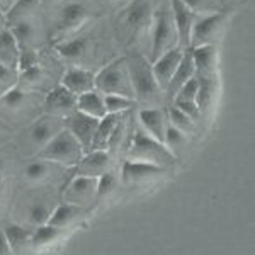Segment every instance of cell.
Masks as SVG:
<instances>
[{"instance_id":"6da1fadb","label":"cell","mask_w":255,"mask_h":255,"mask_svg":"<svg viewBox=\"0 0 255 255\" xmlns=\"http://www.w3.org/2000/svg\"><path fill=\"white\" fill-rule=\"evenodd\" d=\"M151 46H150V60H157L160 55H163L170 48L179 46L175 44L177 32L174 26V19H172L170 3L160 2L153 9V15H151Z\"/></svg>"},{"instance_id":"7a4b0ae2","label":"cell","mask_w":255,"mask_h":255,"mask_svg":"<svg viewBox=\"0 0 255 255\" xmlns=\"http://www.w3.org/2000/svg\"><path fill=\"white\" fill-rule=\"evenodd\" d=\"M82 157H84V150L80 143L67 128L60 129L39 151V158L67 167H75Z\"/></svg>"},{"instance_id":"3957f363","label":"cell","mask_w":255,"mask_h":255,"mask_svg":"<svg viewBox=\"0 0 255 255\" xmlns=\"http://www.w3.org/2000/svg\"><path fill=\"white\" fill-rule=\"evenodd\" d=\"M125 60H126L128 75H129L131 85H133L134 99L150 101V99L157 97L162 92V89L158 87L157 80H155L150 61L143 55H139V53L128 55Z\"/></svg>"},{"instance_id":"277c9868","label":"cell","mask_w":255,"mask_h":255,"mask_svg":"<svg viewBox=\"0 0 255 255\" xmlns=\"http://www.w3.org/2000/svg\"><path fill=\"white\" fill-rule=\"evenodd\" d=\"M129 160H139V162L153 163V165L163 167L174 163L177 160V155L172 153L165 146V143L158 141V139L151 138L145 131L138 129L133 134V141L129 146Z\"/></svg>"},{"instance_id":"5b68a950","label":"cell","mask_w":255,"mask_h":255,"mask_svg":"<svg viewBox=\"0 0 255 255\" xmlns=\"http://www.w3.org/2000/svg\"><path fill=\"white\" fill-rule=\"evenodd\" d=\"M94 89L97 92H101L102 96H106V94H118V96L134 99L133 85H131L129 75H128L126 60L118 58L111 61L109 65H106L96 75Z\"/></svg>"},{"instance_id":"8992f818","label":"cell","mask_w":255,"mask_h":255,"mask_svg":"<svg viewBox=\"0 0 255 255\" xmlns=\"http://www.w3.org/2000/svg\"><path fill=\"white\" fill-rule=\"evenodd\" d=\"M226 22V14L223 12H215L208 15H196L194 24L191 31V41L189 48L203 46V44H215L216 38L220 36Z\"/></svg>"},{"instance_id":"52a82bcc","label":"cell","mask_w":255,"mask_h":255,"mask_svg":"<svg viewBox=\"0 0 255 255\" xmlns=\"http://www.w3.org/2000/svg\"><path fill=\"white\" fill-rule=\"evenodd\" d=\"M153 15V3L151 0H133L126 7L121 17V27L129 36H138L145 32L151 24Z\"/></svg>"},{"instance_id":"ba28073f","label":"cell","mask_w":255,"mask_h":255,"mask_svg":"<svg viewBox=\"0 0 255 255\" xmlns=\"http://www.w3.org/2000/svg\"><path fill=\"white\" fill-rule=\"evenodd\" d=\"M97 125H99V119L87 116V114L80 113V111H77V109L72 111V113H68L67 129L77 138V141L80 143L84 153H87V151H90V148H92V141H94V136H96Z\"/></svg>"},{"instance_id":"9c48e42d","label":"cell","mask_w":255,"mask_h":255,"mask_svg":"<svg viewBox=\"0 0 255 255\" xmlns=\"http://www.w3.org/2000/svg\"><path fill=\"white\" fill-rule=\"evenodd\" d=\"M65 203H72L77 206H87L97 199V177L75 175L63 194Z\"/></svg>"},{"instance_id":"30bf717a","label":"cell","mask_w":255,"mask_h":255,"mask_svg":"<svg viewBox=\"0 0 255 255\" xmlns=\"http://www.w3.org/2000/svg\"><path fill=\"white\" fill-rule=\"evenodd\" d=\"M165 174V168L153 165V163L139 162V160H129L128 158L123 163L121 168V177L123 182L126 186H138V184H145L150 180H155L158 177Z\"/></svg>"},{"instance_id":"8fae6325","label":"cell","mask_w":255,"mask_h":255,"mask_svg":"<svg viewBox=\"0 0 255 255\" xmlns=\"http://www.w3.org/2000/svg\"><path fill=\"white\" fill-rule=\"evenodd\" d=\"M172 10V19H174V26L177 32V39H179V46L182 49L189 48V41H191V31L192 24L196 19V12L191 10L182 0H168Z\"/></svg>"},{"instance_id":"7c38bea8","label":"cell","mask_w":255,"mask_h":255,"mask_svg":"<svg viewBox=\"0 0 255 255\" xmlns=\"http://www.w3.org/2000/svg\"><path fill=\"white\" fill-rule=\"evenodd\" d=\"M182 53H184L182 48L174 46L163 53V55H160L157 60L151 61V70H153L155 80H157L158 87L162 90H165L168 82H170L177 65H179L180 58H182Z\"/></svg>"},{"instance_id":"4fadbf2b","label":"cell","mask_w":255,"mask_h":255,"mask_svg":"<svg viewBox=\"0 0 255 255\" xmlns=\"http://www.w3.org/2000/svg\"><path fill=\"white\" fill-rule=\"evenodd\" d=\"M60 129H63L60 119L56 116H53V114H46V116L38 118L29 128H27V139H29L34 146L43 148Z\"/></svg>"},{"instance_id":"5bb4252c","label":"cell","mask_w":255,"mask_h":255,"mask_svg":"<svg viewBox=\"0 0 255 255\" xmlns=\"http://www.w3.org/2000/svg\"><path fill=\"white\" fill-rule=\"evenodd\" d=\"M109 163L111 157L106 150H90L75 165V175L99 177L109 170Z\"/></svg>"},{"instance_id":"9a60e30c","label":"cell","mask_w":255,"mask_h":255,"mask_svg":"<svg viewBox=\"0 0 255 255\" xmlns=\"http://www.w3.org/2000/svg\"><path fill=\"white\" fill-rule=\"evenodd\" d=\"M139 123L143 126V131L150 134L151 138L158 139V141L163 143L165 139V129H167V114L163 113L162 109L157 108H148V109H141L138 113Z\"/></svg>"},{"instance_id":"2e32d148","label":"cell","mask_w":255,"mask_h":255,"mask_svg":"<svg viewBox=\"0 0 255 255\" xmlns=\"http://www.w3.org/2000/svg\"><path fill=\"white\" fill-rule=\"evenodd\" d=\"M192 77H196V67H194V61H192L191 48H187V49H184L182 58H180L174 75H172L170 82H168V85L165 87L167 96L170 99H174L177 96V92H179V89L182 87L189 79H192Z\"/></svg>"},{"instance_id":"e0dca14e","label":"cell","mask_w":255,"mask_h":255,"mask_svg":"<svg viewBox=\"0 0 255 255\" xmlns=\"http://www.w3.org/2000/svg\"><path fill=\"white\" fill-rule=\"evenodd\" d=\"M192 61H194L196 73L201 77H215L218 55L215 44H203V46L191 48Z\"/></svg>"},{"instance_id":"ac0fdd59","label":"cell","mask_w":255,"mask_h":255,"mask_svg":"<svg viewBox=\"0 0 255 255\" xmlns=\"http://www.w3.org/2000/svg\"><path fill=\"white\" fill-rule=\"evenodd\" d=\"M94 80H96V75L90 70L70 68L65 72L63 79H61V85L79 97L80 94L89 92V90L94 89Z\"/></svg>"},{"instance_id":"d6986e66","label":"cell","mask_w":255,"mask_h":255,"mask_svg":"<svg viewBox=\"0 0 255 255\" xmlns=\"http://www.w3.org/2000/svg\"><path fill=\"white\" fill-rule=\"evenodd\" d=\"M44 108L48 109V113H72L77 108V96L72 94L68 89H65L63 85H58L56 89L49 90L46 99H44Z\"/></svg>"},{"instance_id":"ffe728a7","label":"cell","mask_w":255,"mask_h":255,"mask_svg":"<svg viewBox=\"0 0 255 255\" xmlns=\"http://www.w3.org/2000/svg\"><path fill=\"white\" fill-rule=\"evenodd\" d=\"M89 19V10L84 3L68 2L63 9L60 10V22L58 27L61 31H73L84 26Z\"/></svg>"},{"instance_id":"44dd1931","label":"cell","mask_w":255,"mask_h":255,"mask_svg":"<svg viewBox=\"0 0 255 255\" xmlns=\"http://www.w3.org/2000/svg\"><path fill=\"white\" fill-rule=\"evenodd\" d=\"M75 109L96 119H102L108 114L106 113V106H104V96H102L101 92H97L96 89L80 94V96L77 97Z\"/></svg>"},{"instance_id":"7402d4cb","label":"cell","mask_w":255,"mask_h":255,"mask_svg":"<svg viewBox=\"0 0 255 255\" xmlns=\"http://www.w3.org/2000/svg\"><path fill=\"white\" fill-rule=\"evenodd\" d=\"M118 121H119V114H106L102 119H99L96 136H94L92 148H90V150H106L111 138L116 133Z\"/></svg>"},{"instance_id":"603a6c76","label":"cell","mask_w":255,"mask_h":255,"mask_svg":"<svg viewBox=\"0 0 255 255\" xmlns=\"http://www.w3.org/2000/svg\"><path fill=\"white\" fill-rule=\"evenodd\" d=\"M85 213L87 211H85L84 206H77V204H72V203H63L53 209L48 223L58 226V228H67V226L72 225L75 220L85 216Z\"/></svg>"},{"instance_id":"cb8c5ba5","label":"cell","mask_w":255,"mask_h":255,"mask_svg":"<svg viewBox=\"0 0 255 255\" xmlns=\"http://www.w3.org/2000/svg\"><path fill=\"white\" fill-rule=\"evenodd\" d=\"M19 61V44L10 31L0 34V63L12 70L17 68Z\"/></svg>"},{"instance_id":"d4e9b609","label":"cell","mask_w":255,"mask_h":255,"mask_svg":"<svg viewBox=\"0 0 255 255\" xmlns=\"http://www.w3.org/2000/svg\"><path fill=\"white\" fill-rule=\"evenodd\" d=\"M65 228H58V226L51 223H44L36 226V230L31 233V245L32 247H46L55 244L58 238L63 235Z\"/></svg>"},{"instance_id":"484cf974","label":"cell","mask_w":255,"mask_h":255,"mask_svg":"<svg viewBox=\"0 0 255 255\" xmlns=\"http://www.w3.org/2000/svg\"><path fill=\"white\" fill-rule=\"evenodd\" d=\"M89 43L85 38H75V39H67L56 44V51L60 56H63L65 60H79L87 53Z\"/></svg>"},{"instance_id":"4316f807","label":"cell","mask_w":255,"mask_h":255,"mask_svg":"<svg viewBox=\"0 0 255 255\" xmlns=\"http://www.w3.org/2000/svg\"><path fill=\"white\" fill-rule=\"evenodd\" d=\"M39 2L41 0H15L10 5V9L5 12L7 22L12 26V24L19 22V20H26L34 12L36 7L39 5Z\"/></svg>"},{"instance_id":"83f0119b","label":"cell","mask_w":255,"mask_h":255,"mask_svg":"<svg viewBox=\"0 0 255 255\" xmlns=\"http://www.w3.org/2000/svg\"><path fill=\"white\" fill-rule=\"evenodd\" d=\"M7 238H9V244L12 247V252H19L20 249H24L27 244H31V233L27 232V228L15 223H10L3 228Z\"/></svg>"},{"instance_id":"f1b7e54d","label":"cell","mask_w":255,"mask_h":255,"mask_svg":"<svg viewBox=\"0 0 255 255\" xmlns=\"http://www.w3.org/2000/svg\"><path fill=\"white\" fill-rule=\"evenodd\" d=\"M10 32L14 34L15 41L20 48H31V43L34 39V26L29 22V20H19V22L12 24Z\"/></svg>"},{"instance_id":"f546056e","label":"cell","mask_w":255,"mask_h":255,"mask_svg":"<svg viewBox=\"0 0 255 255\" xmlns=\"http://www.w3.org/2000/svg\"><path fill=\"white\" fill-rule=\"evenodd\" d=\"M134 104V99L118 96V94H106L104 96V106L108 114H121L125 113Z\"/></svg>"},{"instance_id":"4dcf8cb0","label":"cell","mask_w":255,"mask_h":255,"mask_svg":"<svg viewBox=\"0 0 255 255\" xmlns=\"http://www.w3.org/2000/svg\"><path fill=\"white\" fill-rule=\"evenodd\" d=\"M27 96L29 94L24 92L22 89L19 87H9L5 92L0 96V104L5 106L7 109H19L26 104L27 101Z\"/></svg>"},{"instance_id":"1f68e13d","label":"cell","mask_w":255,"mask_h":255,"mask_svg":"<svg viewBox=\"0 0 255 255\" xmlns=\"http://www.w3.org/2000/svg\"><path fill=\"white\" fill-rule=\"evenodd\" d=\"M167 121L170 123L172 126H175L177 129H180L182 133H189V131L194 129V119L189 118L186 113H182L180 109H177L175 106H172L168 109V114H167Z\"/></svg>"},{"instance_id":"d6a6232c","label":"cell","mask_w":255,"mask_h":255,"mask_svg":"<svg viewBox=\"0 0 255 255\" xmlns=\"http://www.w3.org/2000/svg\"><path fill=\"white\" fill-rule=\"evenodd\" d=\"M51 213H53V209L49 208L46 203H32L31 206L27 208V220H29V223L39 226V225L48 223Z\"/></svg>"},{"instance_id":"836d02e7","label":"cell","mask_w":255,"mask_h":255,"mask_svg":"<svg viewBox=\"0 0 255 255\" xmlns=\"http://www.w3.org/2000/svg\"><path fill=\"white\" fill-rule=\"evenodd\" d=\"M46 160L39 158L36 162H31L29 165L24 168V177H26L29 182H41L49 175V167Z\"/></svg>"},{"instance_id":"e575fe53","label":"cell","mask_w":255,"mask_h":255,"mask_svg":"<svg viewBox=\"0 0 255 255\" xmlns=\"http://www.w3.org/2000/svg\"><path fill=\"white\" fill-rule=\"evenodd\" d=\"M163 143H165V146L175 155V150H180L184 143H186V133H182L180 129H177V128L172 126L170 123H167L165 139H163Z\"/></svg>"},{"instance_id":"d590c367","label":"cell","mask_w":255,"mask_h":255,"mask_svg":"<svg viewBox=\"0 0 255 255\" xmlns=\"http://www.w3.org/2000/svg\"><path fill=\"white\" fill-rule=\"evenodd\" d=\"M116 184H118L116 177L111 174L109 170L106 172V174L99 175L97 177V199L101 201V199H104V197H108L111 192L116 189Z\"/></svg>"},{"instance_id":"8d00e7d4","label":"cell","mask_w":255,"mask_h":255,"mask_svg":"<svg viewBox=\"0 0 255 255\" xmlns=\"http://www.w3.org/2000/svg\"><path fill=\"white\" fill-rule=\"evenodd\" d=\"M197 90H199V80H197V77H192L179 89L174 101H196Z\"/></svg>"},{"instance_id":"74e56055","label":"cell","mask_w":255,"mask_h":255,"mask_svg":"<svg viewBox=\"0 0 255 255\" xmlns=\"http://www.w3.org/2000/svg\"><path fill=\"white\" fill-rule=\"evenodd\" d=\"M39 65V56L32 48H20L19 49V61H17V70L24 72V70Z\"/></svg>"},{"instance_id":"f35d334b","label":"cell","mask_w":255,"mask_h":255,"mask_svg":"<svg viewBox=\"0 0 255 255\" xmlns=\"http://www.w3.org/2000/svg\"><path fill=\"white\" fill-rule=\"evenodd\" d=\"M174 106L177 109H180L182 113H186L189 118L196 119L201 114L199 108H197L196 101H174Z\"/></svg>"},{"instance_id":"ab89813d","label":"cell","mask_w":255,"mask_h":255,"mask_svg":"<svg viewBox=\"0 0 255 255\" xmlns=\"http://www.w3.org/2000/svg\"><path fill=\"white\" fill-rule=\"evenodd\" d=\"M20 73V80L22 82H27V84H34V82H38L41 79V73H43V68H41V65H34V67L24 70V72H19Z\"/></svg>"},{"instance_id":"60d3db41","label":"cell","mask_w":255,"mask_h":255,"mask_svg":"<svg viewBox=\"0 0 255 255\" xmlns=\"http://www.w3.org/2000/svg\"><path fill=\"white\" fill-rule=\"evenodd\" d=\"M10 254H14V252H12L9 238H7L3 230H0V255H10Z\"/></svg>"},{"instance_id":"b9f144b4","label":"cell","mask_w":255,"mask_h":255,"mask_svg":"<svg viewBox=\"0 0 255 255\" xmlns=\"http://www.w3.org/2000/svg\"><path fill=\"white\" fill-rule=\"evenodd\" d=\"M182 2L186 3L191 10H194L196 14L206 9V0H182Z\"/></svg>"},{"instance_id":"7bdbcfd3","label":"cell","mask_w":255,"mask_h":255,"mask_svg":"<svg viewBox=\"0 0 255 255\" xmlns=\"http://www.w3.org/2000/svg\"><path fill=\"white\" fill-rule=\"evenodd\" d=\"M12 75H14V70L0 63V82H9Z\"/></svg>"},{"instance_id":"ee69618b","label":"cell","mask_w":255,"mask_h":255,"mask_svg":"<svg viewBox=\"0 0 255 255\" xmlns=\"http://www.w3.org/2000/svg\"><path fill=\"white\" fill-rule=\"evenodd\" d=\"M14 2H15V0H0V9L3 10V14H5V12L10 9V5Z\"/></svg>"},{"instance_id":"f6af8a7d","label":"cell","mask_w":255,"mask_h":255,"mask_svg":"<svg viewBox=\"0 0 255 255\" xmlns=\"http://www.w3.org/2000/svg\"><path fill=\"white\" fill-rule=\"evenodd\" d=\"M43 3H55V2H60V0H41Z\"/></svg>"},{"instance_id":"bcb514c9","label":"cell","mask_w":255,"mask_h":255,"mask_svg":"<svg viewBox=\"0 0 255 255\" xmlns=\"http://www.w3.org/2000/svg\"><path fill=\"white\" fill-rule=\"evenodd\" d=\"M2 170H3V158L0 157V174H2Z\"/></svg>"}]
</instances>
